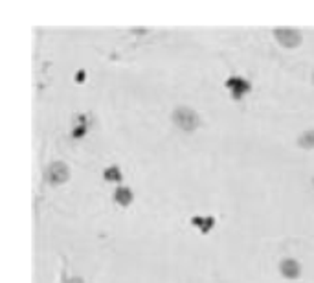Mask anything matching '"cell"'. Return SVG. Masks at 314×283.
<instances>
[{"instance_id": "1", "label": "cell", "mask_w": 314, "mask_h": 283, "mask_svg": "<svg viewBox=\"0 0 314 283\" xmlns=\"http://www.w3.org/2000/svg\"><path fill=\"white\" fill-rule=\"evenodd\" d=\"M171 118H173L175 125L186 132H193L195 129L200 125L199 114H197L193 109H189V107H177V109L173 110Z\"/></svg>"}, {"instance_id": "2", "label": "cell", "mask_w": 314, "mask_h": 283, "mask_svg": "<svg viewBox=\"0 0 314 283\" xmlns=\"http://www.w3.org/2000/svg\"><path fill=\"white\" fill-rule=\"evenodd\" d=\"M274 37H276V41L285 48H298L301 44V32L296 30V28H276L274 30Z\"/></svg>"}, {"instance_id": "3", "label": "cell", "mask_w": 314, "mask_h": 283, "mask_svg": "<svg viewBox=\"0 0 314 283\" xmlns=\"http://www.w3.org/2000/svg\"><path fill=\"white\" fill-rule=\"evenodd\" d=\"M70 178V169L64 162H53L48 168V180L52 184H64Z\"/></svg>"}, {"instance_id": "4", "label": "cell", "mask_w": 314, "mask_h": 283, "mask_svg": "<svg viewBox=\"0 0 314 283\" xmlns=\"http://www.w3.org/2000/svg\"><path fill=\"white\" fill-rule=\"evenodd\" d=\"M279 270H281V274L285 278L296 279L299 274H301V265H299V261L294 259V257H285V259H281V263H279Z\"/></svg>"}, {"instance_id": "5", "label": "cell", "mask_w": 314, "mask_h": 283, "mask_svg": "<svg viewBox=\"0 0 314 283\" xmlns=\"http://www.w3.org/2000/svg\"><path fill=\"white\" fill-rule=\"evenodd\" d=\"M226 87L231 89V96H233L236 100H241L243 94L250 92V83L241 78H230L228 81H226Z\"/></svg>"}, {"instance_id": "6", "label": "cell", "mask_w": 314, "mask_h": 283, "mask_svg": "<svg viewBox=\"0 0 314 283\" xmlns=\"http://www.w3.org/2000/svg\"><path fill=\"white\" fill-rule=\"evenodd\" d=\"M114 200L118 202V204L121 206H127V204H131V200H132V191L127 186H121V188H118L114 191Z\"/></svg>"}, {"instance_id": "7", "label": "cell", "mask_w": 314, "mask_h": 283, "mask_svg": "<svg viewBox=\"0 0 314 283\" xmlns=\"http://www.w3.org/2000/svg\"><path fill=\"white\" fill-rule=\"evenodd\" d=\"M298 146L301 149H314V129L303 131L298 138Z\"/></svg>"}, {"instance_id": "8", "label": "cell", "mask_w": 314, "mask_h": 283, "mask_svg": "<svg viewBox=\"0 0 314 283\" xmlns=\"http://www.w3.org/2000/svg\"><path fill=\"white\" fill-rule=\"evenodd\" d=\"M103 177L107 180H110V182H116V180H121V171L118 166H110V168H107L103 171Z\"/></svg>"}, {"instance_id": "9", "label": "cell", "mask_w": 314, "mask_h": 283, "mask_svg": "<svg viewBox=\"0 0 314 283\" xmlns=\"http://www.w3.org/2000/svg\"><path fill=\"white\" fill-rule=\"evenodd\" d=\"M64 283H85L83 281V278H79V276H75V278H70V279H66Z\"/></svg>"}, {"instance_id": "10", "label": "cell", "mask_w": 314, "mask_h": 283, "mask_svg": "<svg viewBox=\"0 0 314 283\" xmlns=\"http://www.w3.org/2000/svg\"><path fill=\"white\" fill-rule=\"evenodd\" d=\"M312 83H314V72H312Z\"/></svg>"}]
</instances>
